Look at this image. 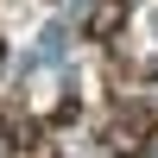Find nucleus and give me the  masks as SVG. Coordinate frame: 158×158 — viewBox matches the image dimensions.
Listing matches in <instances>:
<instances>
[{
  "label": "nucleus",
  "mask_w": 158,
  "mask_h": 158,
  "mask_svg": "<svg viewBox=\"0 0 158 158\" xmlns=\"http://www.w3.org/2000/svg\"><path fill=\"white\" fill-rule=\"evenodd\" d=\"M146 127H152V114H146V108H127L120 120L108 127V146H114V152H133V146H139V133H146Z\"/></svg>",
  "instance_id": "nucleus-1"
},
{
  "label": "nucleus",
  "mask_w": 158,
  "mask_h": 158,
  "mask_svg": "<svg viewBox=\"0 0 158 158\" xmlns=\"http://www.w3.org/2000/svg\"><path fill=\"white\" fill-rule=\"evenodd\" d=\"M127 19V0H95V13H89V38H114Z\"/></svg>",
  "instance_id": "nucleus-2"
},
{
  "label": "nucleus",
  "mask_w": 158,
  "mask_h": 158,
  "mask_svg": "<svg viewBox=\"0 0 158 158\" xmlns=\"http://www.w3.org/2000/svg\"><path fill=\"white\" fill-rule=\"evenodd\" d=\"M0 63H6V44H0Z\"/></svg>",
  "instance_id": "nucleus-3"
}]
</instances>
